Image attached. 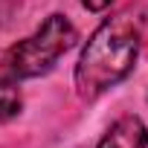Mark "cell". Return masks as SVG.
Instances as JSON below:
<instances>
[{
    "label": "cell",
    "mask_w": 148,
    "mask_h": 148,
    "mask_svg": "<svg viewBox=\"0 0 148 148\" xmlns=\"http://www.w3.org/2000/svg\"><path fill=\"white\" fill-rule=\"evenodd\" d=\"M139 38H142V18L134 12H119L108 18L90 35L76 64V87L82 99L102 96L134 70Z\"/></svg>",
    "instance_id": "1"
},
{
    "label": "cell",
    "mask_w": 148,
    "mask_h": 148,
    "mask_svg": "<svg viewBox=\"0 0 148 148\" xmlns=\"http://www.w3.org/2000/svg\"><path fill=\"white\" fill-rule=\"evenodd\" d=\"M73 44H76V26L64 15H49L35 35H29L6 52L3 67L15 79H38L52 70V64Z\"/></svg>",
    "instance_id": "2"
},
{
    "label": "cell",
    "mask_w": 148,
    "mask_h": 148,
    "mask_svg": "<svg viewBox=\"0 0 148 148\" xmlns=\"http://www.w3.org/2000/svg\"><path fill=\"white\" fill-rule=\"evenodd\" d=\"M96 148H148V128L136 116H125L102 136Z\"/></svg>",
    "instance_id": "3"
},
{
    "label": "cell",
    "mask_w": 148,
    "mask_h": 148,
    "mask_svg": "<svg viewBox=\"0 0 148 148\" xmlns=\"http://www.w3.org/2000/svg\"><path fill=\"white\" fill-rule=\"evenodd\" d=\"M21 108H23L21 90H18L9 79H0V122L18 116V113H21Z\"/></svg>",
    "instance_id": "4"
},
{
    "label": "cell",
    "mask_w": 148,
    "mask_h": 148,
    "mask_svg": "<svg viewBox=\"0 0 148 148\" xmlns=\"http://www.w3.org/2000/svg\"><path fill=\"white\" fill-rule=\"evenodd\" d=\"M79 3L84 6V9H90V12H102V9H108L113 0H79Z\"/></svg>",
    "instance_id": "5"
}]
</instances>
